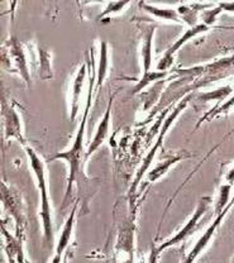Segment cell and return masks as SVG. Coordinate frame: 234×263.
I'll list each match as a JSON object with an SVG mask.
<instances>
[{
  "label": "cell",
  "mask_w": 234,
  "mask_h": 263,
  "mask_svg": "<svg viewBox=\"0 0 234 263\" xmlns=\"http://www.w3.org/2000/svg\"><path fill=\"white\" fill-rule=\"evenodd\" d=\"M90 84H89V92H87V99H86V106H85L84 115H82L81 124H80L79 132L75 137V141H74L73 146L68 148L67 151H63V152L56 153V155L52 156L51 158H48L47 162H52V161L56 160H63L68 163L70 166V174H68V180H67V189H66L65 197H63V204H66V200L70 197L71 190H73V185L76 180H78L79 171H80V164H81V158L84 155L82 149H84V136H85V125H86L87 120V114H89L90 106H92V99H93V90H94V84H95V66L94 64L90 67Z\"/></svg>",
  "instance_id": "obj_1"
},
{
  "label": "cell",
  "mask_w": 234,
  "mask_h": 263,
  "mask_svg": "<svg viewBox=\"0 0 234 263\" xmlns=\"http://www.w3.org/2000/svg\"><path fill=\"white\" fill-rule=\"evenodd\" d=\"M27 155H28L29 162L37 180L38 189L41 191V216H42V227H43V238L49 246L53 243V227H52V215H51V202H49L48 187H47L46 180V166L45 162L40 158L37 152L32 149L31 147H24Z\"/></svg>",
  "instance_id": "obj_2"
},
{
  "label": "cell",
  "mask_w": 234,
  "mask_h": 263,
  "mask_svg": "<svg viewBox=\"0 0 234 263\" xmlns=\"http://www.w3.org/2000/svg\"><path fill=\"white\" fill-rule=\"evenodd\" d=\"M192 98H194V94L186 95V97L184 98L183 100H181L180 103L177 104V106H176V108L173 109L172 113L170 114L169 117H167L166 119L164 120V124H162L161 130H159V136H158V138H157V141H156L155 146H153L152 148H151V151H150V152H148L147 157H146V158H145V161H143V163H142V166H140V168H139L138 174H137L136 179H134L133 185H132L131 193H133L134 189H136V187H137V185H138V183H139V181L142 180V177L145 176V174H146V172H147L148 166H150V164L152 163V161H153V158H155V156H156L157 151H158L159 148L162 147V144H164L165 136H166V133H167V132H169L170 128H171V125L173 124V122H175V119H176V118L178 117V115H180L181 113H183L184 110H185V108L187 106V104H189V101H191V99H192Z\"/></svg>",
  "instance_id": "obj_3"
},
{
  "label": "cell",
  "mask_w": 234,
  "mask_h": 263,
  "mask_svg": "<svg viewBox=\"0 0 234 263\" xmlns=\"http://www.w3.org/2000/svg\"><path fill=\"white\" fill-rule=\"evenodd\" d=\"M210 204H211L210 196L202 197V199L199 200V204H197L196 209H195V212L192 213L191 218L189 219V221H187L185 226L180 229V232L176 233L172 238L165 240L164 243H161V245L157 247V251H158L159 253H162V252L171 248L173 246L180 245V243L184 242L186 238H189L190 235L194 234V233L197 230V228H199V224H200V220H202V218L205 215V213L208 212L209 208H210Z\"/></svg>",
  "instance_id": "obj_4"
},
{
  "label": "cell",
  "mask_w": 234,
  "mask_h": 263,
  "mask_svg": "<svg viewBox=\"0 0 234 263\" xmlns=\"http://www.w3.org/2000/svg\"><path fill=\"white\" fill-rule=\"evenodd\" d=\"M209 28H210V27L205 26V24L202 23V24H197L196 27H192V28L187 29V31L184 33L183 35H181V38H178V40L173 43L171 47L165 52L164 57H162V59L159 60L158 64H157V71L166 72V70H169V68L171 67V65L173 62V57H175L176 52L183 47L186 42H189L191 38L196 37V35L200 34V33L209 31Z\"/></svg>",
  "instance_id": "obj_5"
},
{
  "label": "cell",
  "mask_w": 234,
  "mask_h": 263,
  "mask_svg": "<svg viewBox=\"0 0 234 263\" xmlns=\"http://www.w3.org/2000/svg\"><path fill=\"white\" fill-rule=\"evenodd\" d=\"M230 206H232V204L228 205L227 208H225L224 210H223L222 213L219 214V215L215 216V219H214V221L211 223V226L209 227L208 229L205 230V233L202 235V237L199 238V240L196 242V245L194 246V248L190 251V253L187 254V257L185 258V261H184L183 263H194L195 259L197 258V257L200 256V254L203 253L204 251L206 249V247L209 246V243L211 242V239H213L214 234H215L217 229L219 228L220 226H222L223 220H224L225 215H227V213L229 212Z\"/></svg>",
  "instance_id": "obj_6"
},
{
  "label": "cell",
  "mask_w": 234,
  "mask_h": 263,
  "mask_svg": "<svg viewBox=\"0 0 234 263\" xmlns=\"http://www.w3.org/2000/svg\"><path fill=\"white\" fill-rule=\"evenodd\" d=\"M3 117L5 119V141H8V139L13 137L22 146L27 147L26 138H24L23 132H22L21 119H19V115L15 111V109L13 106L5 105L3 103Z\"/></svg>",
  "instance_id": "obj_7"
},
{
  "label": "cell",
  "mask_w": 234,
  "mask_h": 263,
  "mask_svg": "<svg viewBox=\"0 0 234 263\" xmlns=\"http://www.w3.org/2000/svg\"><path fill=\"white\" fill-rule=\"evenodd\" d=\"M7 49L9 52L10 57L13 60L15 70L22 75V78L26 80L27 84H31V76H29L28 67H27V57L24 53L23 45L19 42L16 38H12L7 42Z\"/></svg>",
  "instance_id": "obj_8"
},
{
  "label": "cell",
  "mask_w": 234,
  "mask_h": 263,
  "mask_svg": "<svg viewBox=\"0 0 234 263\" xmlns=\"http://www.w3.org/2000/svg\"><path fill=\"white\" fill-rule=\"evenodd\" d=\"M112 101H113V98L110 99L108 108H106L105 114H104L103 119H101L100 124H99L98 129H96V133L95 136H94L92 143H90V146L87 147V152L85 153L84 161L89 160V158L92 157L93 153H95L96 151L101 147V144L105 142L106 137H108L109 128H110V117H112V104H113Z\"/></svg>",
  "instance_id": "obj_9"
},
{
  "label": "cell",
  "mask_w": 234,
  "mask_h": 263,
  "mask_svg": "<svg viewBox=\"0 0 234 263\" xmlns=\"http://www.w3.org/2000/svg\"><path fill=\"white\" fill-rule=\"evenodd\" d=\"M75 214H76V205L73 208L67 220H66L65 226H63V229L61 234H60L59 242H57V246H56V252H55V256L53 258H52L51 263H61L62 261L63 253H65V251L67 249L68 245H70L71 237H73L74 226H75Z\"/></svg>",
  "instance_id": "obj_10"
},
{
  "label": "cell",
  "mask_w": 234,
  "mask_h": 263,
  "mask_svg": "<svg viewBox=\"0 0 234 263\" xmlns=\"http://www.w3.org/2000/svg\"><path fill=\"white\" fill-rule=\"evenodd\" d=\"M189 157H191V155L187 153L186 151H180L178 153H172L169 158H166V160L157 163L156 166L148 172L147 180L150 181V182H156L157 180L161 179L162 176H165V175L169 172V170L171 168L173 164H176L177 162H180V161L185 160V158H189Z\"/></svg>",
  "instance_id": "obj_11"
},
{
  "label": "cell",
  "mask_w": 234,
  "mask_h": 263,
  "mask_svg": "<svg viewBox=\"0 0 234 263\" xmlns=\"http://www.w3.org/2000/svg\"><path fill=\"white\" fill-rule=\"evenodd\" d=\"M211 7V4H186V5H180L177 8L178 16H180L181 21L185 22L186 24H189L190 27H196L197 16H199L200 10L206 9V8Z\"/></svg>",
  "instance_id": "obj_12"
},
{
  "label": "cell",
  "mask_w": 234,
  "mask_h": 263,
  "mask_svg": "<svg viewBox=\"0 0 234 263\" xmlns=\"http://www.w3.org/2000/svg\"><path fill=\"white\" fill-rule=\"evenodd\" d=\"M86 65L84 64L80 67L78 75H76L75 81H74L73 85V104H71V122H74L78 115L79 111V100H80V95H81V90L82 86H84V81H85V76H86Z\"/></svg>",
  "instance_id": "obj_13"
},
{
  "label": "cell",
  "mask_w": 234,
  "mask_h": 263,
  "mask_svg": "<svg viewBox=\"0 0 234 263\" xmlns=\"http://www.w3.org/2000/svg\"><path fill=\"white\" fill-rule=\"evenodd\" d=\"M156 27H151L147 29L145 34L142 46V60H143V75L151 71V64H152V38L155 34Z\"/></svg>",
  "instance_id": "obj_14"
},
{
  "label": "cell",
  "mask_w": 234,
  "mask_h": 263,
  "mask_svg": "<svg viewBox=\"0 0 234 263\" xmlns=\"http://www.w3.org/2000/svg\"><path fill=\"white\" fill-rule=\"evenodd\" d=\"M140 7L147 13L155 15L156 18L165 19V21H172L176 22V23H180L181 22L177 9H172V8H158L155 7V5L147 4V3H140Z\"/></svg>",
  "instance_id": "obj_15"
},
{
  "label": "cell",
  "mask_w": 234,
  "mask_h": 263,
  "mask_svg": "<svg viewBox=\"0 0 234 263\" xmlns=\"http://www.w3.org/2000/svg\"><path fill=\"white\" fill-rule=\"evenodd\" d=\"M109 68V52H108V43L101 41L100 43V59H99V67H98V85L96 90H100L105 81L106 75H108Z\"/></svg>",
  "instance_id": "obj_16"
},
{
  "label": "cell",
  "mask_w": 234,
  "mask_h": 263,
  "mask_svg": "<svg viewBox=\"0 0 234 263\" xmlns=\"http://www.w3.org/2000/svg\"><path fill=\"white\" fill-rule=\"evenodd\" d=\"M38 56H40V67H38V75L41 80H49L53 78L52 72L51 53L46 49L38 47Z\"/></svg>",
  "instance_id": "obj_17"
},
{
  "label": "cell",
  "mask_w": 234,
  "mask_h": 263,
  "mask_svg": "<svg viewBox=\"0 0 234 263\" xmlns=\"http://www.w3.org/2000/svg\"><path fill=\"white\" fill-rule=\"evenodd\" d=\"M131 229H125L122 232L119 238V245L122 246L123 251H124V257L119 258V263H133V234H132Z\"/></svg>",
  "instance_id": "obj_18"
},
{
  "label": "cell",
  "mask_w": 234,
  "mask_h": 263,
  "mask_svg": "<svg viewBox=\"0 0 234 263\" xmlns=\"http://www.w3.org/2000/svg\"><path fill=\"white\" fill-rule=\"evenodd\" d=\"M233 91L232 86H223L218 90L209 92H199L196 97V101L199 103H208V101H223L230 92Z\"/></svg>",
  "instance_id": "obj_19"
},
{
  "label": "cell",
  "mask_w": 234,
  "mask_h": 263,
  "mask_svg": "<svg viewBox=\"0 0 234 263\" xmlns=\"http://www.w3.org/2000/svg\"><path fill=\"white\" fill-rule=\"evenodd\" d=\"M232 185L229 183H223L220 185L219 187V195H218V200L215 202V206H214V212H215V216L219 215L225 208L228 206V202H229V196H230V191H232Z\"/></svg>",
  "instance_id": "obj_20"
},
{
  "label": "cell",
  "mask_w": 234,
  "mask_h": 263,
  "mask_svg": "<svg viewBox=\"0 0 234 263\" xmlns=\"http://www.w3.org/2000/svg\"><path fill=\"white\" fill-rule=\"evenodd\" d=\"M166 75H167V72H162V71H150V72L142 76L140 81L136 85V87L133 89V94H138V92L142 91V90L145 89L148 84H151V82H153V81L162 80L164 78H166Z\"/></svg>",
  "instance_id": "obj_21"
},
{
  "label": "cell",
  "mask_w": 234,
  "mask_h": 263,
  "mask_svg": "<svg viewBox=\"0 0 234 263\" xmlns=\"http://www.w3.org/2000/svg\"><path fill=\"white\" fill-rule=\"evenodd\" d=\"M233 106H234V97L230 98L228 101H225V103L222 104L220 106H215L214 109H211V110L209 111L205 117L202 118V120H200L199 124H202V123H204V122H208V120L214 119V118H218L219 115H222V114H227L228 111L233 108Z\"/></svg>",
  "instance_id": "obj_22"
},
{
  "label": "cell",
  "mask_w": 234,
  "mask_h": 263,
  "mask_svg": "<svg viewBox=\"0 0 234 263\" xmlns=\"http://www.w3.org/2000/svg\"><path fill=\"white\" fill-rule=\"evenodd\" d=\"M222 12H223V9L220 8L219 4H218V7L214 8V9L204 10L203 14H202L203 24H205V26H208V27L213 26V24L215 23V21H217V16H218Z\"/></svg>",
  "instance_id": "obj_23"
},
{
  "label": "cell",
  "mask_w": 234,
  "mask_h": 263,
  "mask_svg": "<svg viewBox=\"0 0 234 263\" xmlns=\"http://www.w3.org/2000/svg\"><path fill=\"white\" fill-rule=\"evenodd\" d=\"M127 5H129L128 0H125V2H110V3H108V7H106V9L101 13L100 16H99V19H103L104 16L120 12V10H123V8L127 7Z\"/></svg>",
  "instance_id": "obj_24"
},
{
  "label": "cell",
  "mask_w": 234,
  "mask_h": 263,
  "mask_svg": "<svg viewBox=\"0 0 234 263\" xmlns=\"http://www.w3.org/2000/svg\"><path fill=\"white\" fill-rule=\"evenodd\" d=\"M159 252L157 251V247L156 245H152V247H151V252L150 254H148V258L147 261H140V263H158V259H159Z\"/></svg>",
  "instance_id": "obj_25"
},
{
  "label": "cell",
  "mask_w": 234,
  "mask_h": 263,
  "mask_svg": "<svg viewBox=\"0 0 234 263\" xmlns=\"http://www.w3.org/2000/svg\"><path fill=\"white\" fill-rule=\"evenodd\" d=\"M225 182L229 185H234V166L225 172Z\"/></svg>",
  "instance_id": "obj_26"
},
{
  "label": "cell",
  "mask_w": 234,
  "mask_h": 263,
  "mask_svg": "<svg viewBox=\"0 0 234 263\" xmlns=\"http://www.w3.org/2000/svg\"><path fill=\"white\" fill-rule=\"evenodd\" d=\"M219 5L223 10L234 13V3H219Z\"/></svg>",
  "instance_id": "obj_27"
}]
</instances>
